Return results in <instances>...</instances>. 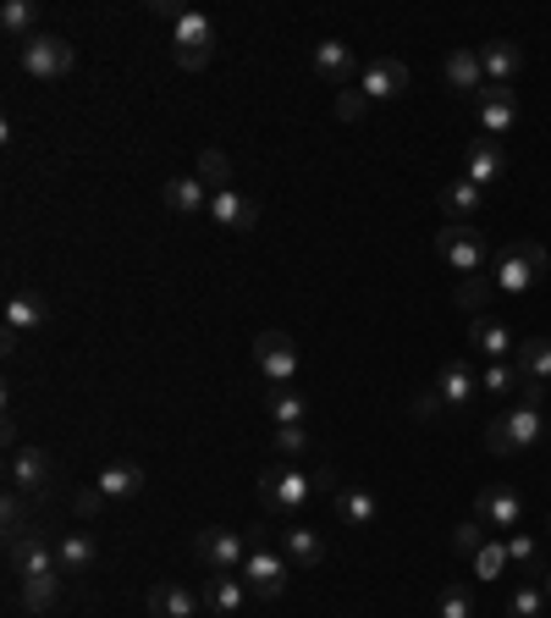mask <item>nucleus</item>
<instances>
[{"label": "nucleus", "instance_id": "1", "mask_svg": "<svg viewBox=\"0 0 551 618\" xmlns=\"http://www.w3.org/2000/svg\"><path fill=\"white\" fill-rule=\"evenodd\" d=\"M546 431H551V420H546V403H524V398H518V409H507V414H497V420L486 425V448H491V453L540 448V441H546Z\"/></svg>", "mask_w": 551, "mask_h": 618}, {"label": "nucleus", "instance_id": "2", "mask_svg": "<svg viewBox=\"0 0 551 618\" xmlns=\"http://www.w3.org/2000/svg\"><path fill=\"white\" fill-rule=\"evenodd\" d=\"M171 56H176V66H188V72L210 66V56H216V23L205 12H194V7H182L171 17Z\"/></svg>", "mask_w": 551, "mask_h": 618}, {"label": "nucleus", "instance_id": "3", "mask_svg": "<svg viewBox=\"0 0 551 618\" xmlns=\"http://www.w3.org/2000/svg\"><path fill=\"white\" fill-rule=\"evenodd\" d=\"M254 492L270 513H298L315 497V475H304L298 464H270V470H259Z\"/></svg>", "mask_w": 551, "mask_h": 618}, {"label": "nucleus", "instance_id": "4", "mask_svg": "<svg viewBox=\"0 0 551 618\" xmlns=\"http://www.w3.org/2000/svg\"><path fill=\"white\" fill-rule=\"evenodd\" d=\"M497 293H529L540 277H546V249L540 243H513V249H502V259H497Z\"/></svg>", "mask_w": 551, "mask_h": 618}, {"label": "nucleus", "instance_id": "5", "mask_svg": "<svg viewBox=\"0 0 551 618\" xmlns=\"http://www.w3.org/2000/svg\"><path fill=\"white\" fill-rule=\"evenodd\" d=\"M194 553H199V564H210V574H237L243 564H248V536L243 530H226V524H210V530H199L194 536Z\"/></svg>", "mask_w": 551, "mask_h": 618}, {"label": "nucleus", "instance_id": "6", "mask_svg": "<svg viewBox=\"0 0 551 618\" xmlns=\"http://www.w3.org/2000/svg\"><path fill=\"white\" fill-rule=\"evenodd\" d=\"M436 254L452 265L457 277H480L486 271V238L475 227H464V221H446L436 232Z\"/></svg>", "mask_w": 551, "mask_h": 618}, {"label": "nucleus", "instance_id": "7", "mask_svg": "<svg viewBox=\"0 0 551 618\" xmlns=\"http://www.w3.org/2000/svg\"><path fill=\"white\" fill-rule=\"evenodd\" d=\"M17 66L34 77H66L77 66V45H66L61 34H34L17 45Z\"/></svg>", "mask_w": 551, "mask_h": 618}, {"label": "nucleus", "instance_id": "8", "mask_svg": "<svg viewBox=\"0 0 551 618\" xmlns=\"http://www.w3.org/2000/svg\"><path fill=\"white\" fill-rule=\"evenodd\" d=\"M254 371L270 387H293V376H298V342L287 331H259L254 337Z\"/></svg>", "mask_w": 551, "mask_h": 618}, {"label": "nucleus", "instance_id": "9", "mask_svg": "<svg viewBox=\"0 0 551 618\" xmlns=\"http://www.w3.org/2000/svg\"><path fill=\"white\" fill-rule=\"evenodd\" d=\"M237 574H243V585H248L254 596H265V602H276V596L287 591V558L270 553L265 542H254V553H248V564H243Z\"/></svg>", "mask_w": 551, "mask_h": 618}, {"label": "nucleus", "instance_id": "10", "mask_svg": "<svg viewBox=\"0 0 551 618\" xmlns=\"http://www.w3.org/2000/svg\"><path fill=\"white\" fill-rule=\"evenodd\" d=\"M475 111H480V133L486 138H502L518 122V95H513L507 83H486V95L475 100Z\"/></svg>", "mask_w": 551, "mask_h": 618}, {"label": "nucleus", "instance_id": "11", "mask_svg": "<svg viewBox=\"0 0 551 618\" xmlns=\"http://www.w3.org/2000/svg\"><path fill=\"white\" fill-rule=\"evenodd\" d=\"M309 66H315V77H320V83H331V88H353V72H358L353 45H342V39H315Z\"/></svg>", "mask_w": 551, "mask_h": 618}, {"label": "nucleus", "instance_id": "12", "mask_svg": "<svg viewBox=\"0 0 551 618\" xmlns=\"http://www.w3.org/2000/svg\"><path fill=\"white\" fill-rule=\"evenodd\" d=\"M50 475H56V464H50V453H45V448H34V441L12 448V492L39 497V492L50 486Z\"/></svg>", "mask_w": 551, "mask_h": 618}, {"label": "nucleus", "instance_id": "13", "mask_svg": "<svg viewBox=\"0 0 551 618\" xmlns=\"http://www.w3.org/2000/svg\"><path fill=\"white\" fill-rule=\"evenodd\" d=\"M358 88H364V100H397L408 88V66L397 56H376L370 66L358 72Z\"/></svg>", "mask_w": 551, "mask_h": 618}, {"label": "nucleus", "instance_id": "14", "mask_svg": "<svg viewBox=\"0 0 551 618\" xmlns=\"http://www.w3.org/2000/svg\"><path fill=\"white\" fill-rule=\"evenodd\" d=\"M469 348L486 353L491 365H502V360H513V353H518V337H513V326H502L497 315H475V320H469Z\"/></svg>", "mask_w": 551, "mask_h": 618}, {"label": "nucleus", "instance_id": "15", "mask_svg": "<svg viewBox=\"0 0 551 618\" xmlns=\"http://www.w3.org/2000/svg\"><path fill=\"white\" fill-rule=\"evenodd\" d=\"M160 199H166L176 216H205V210H210V183H205L199 171H182V177H166Z\"/></svg>", "mask_w": 551, "mask_h": 618}, {"label": "nucleus", "instance_id": "16", "mask_svg": "<svg viewBox=\"0 0 551 618\" xmlns=\"http://www.w3.org/2000/svg\"><path fill=\"white\" fill-rule=\"evenodd\" d=\"M149 613H155V618H199V613H205V596L188 591L182 580H160V585L149 591Z\"/></svg>", "mask_w": 551, "mask_h": 618}, {"label": "nucleus", "instance_id": "17", "mask_svg": "<svg viewBox=\"0 0 551 618\" xmlns=\"http://www.w3.org/2000/svg\"><path fill=\"white\" fill-rule=\"evenodd\" d=\"M210 221H221L226 232H254L259 227V205L237 189H216L210 194Z\"/></svg>", "mask_w": 551, "mask_h": 618}, {"label": "nucleus", "instance_id": "18", "mask_svg": "<svg viewBox=\"0 0 551 618\" xmlns=\"http://www.w3.org/2000/svg\"><path fill=\"white\" fill-rule=\"evenodd\" d=\"M441 77H446L452 95H475V100L486 95V61H480V50H452Z\"/></svg>", "mask_w": 551, "mask_h": 618}, {"label": "nucleus", "instance_id": "19", "mask_svg": "<svg viewBox=\"0 0 551 618\" xmlns=\"http://www.w3.org/2000/svg\"><path fill=\"white\" fill-rule=\"evenodd\" d=\"M469 183L475 189H486V183H497V177H507V149H502V138H486V133H475V144H469Z\"/></svg>", "mask_w": 551, "mask_h": 618}, {"label": "nucleus", "instance_id": "20", "mask_svg": "<svg viewBox=\"0 0 551 618\" xmlns=\"http://www.w3.org/2000/svg\"><path fill=\"white\" fill-rule=\"evenodd\" d=\"M199 596H205V607H210V618H232V613H243V602H248L254 591L243 585V574H210Z\"/></svg>", "mask_w": 551, "mask_h": 618}, {"label": "nucleus", "instance_id": "21", "mask_svg": "<svg viewBox=\"0 0 551 618\" xmlns=\"http://www.w3.org/2000/svg\"><path fill=\"white\" fill-rule=\"evenodd\" d=\"M436 392H441V403H446V409H464V403L480 392L475 365H469V360H446V365L436 371Z\"/></svg>", "mask_w": 551, "mask_h": 618}, {"label": "nucleus", "instance_id": "22", "mask_svg": "<svg viewBox=\"0 0 551 618\" xmlns=\"http://www.w3.org/2000/svg\"><path fill=\"white\" fill-rule=\"evenodd\" d=\"M518 519H524L518 486H491V492L480 497V524H491V530H518Z\"/></svg>", "mask_w": 551, "mask_h": 618}, {"label": "nucleus", "instance_id": "23", "mask_svg": "<svg viewBox=\"0 0 551 618\" xmlns=\"http://www.w3.org/2000/svg\"><path fill=\"white\" fill-rule=\"evenodd\" d=\"M331 502H336L342 524H353V530H370V524L381 519V497H376L370 486H342Z\"/></svg>", "mask_w": 551, "mask_h": 618}, {"label": "nucleus", "instance_id": "24", "mask_svg": "<svg viewBox=\"0 0 551 618\" xmlns=\"http://www.w3.org/2000/svg\"><path fill=\"white\" fill-rule=\"evenodd\" d=\"M282 558L298 564V569L326 564V542H320V530H309V524H287V530H282Z\"/></svg>", "mask_w": 551, "mask_h": 618}, {"label": "nucleus", "instance_id": "25", "mask_svg": "<svg viewBox=\"0 0 551 618\" xmlns=\"http://www.w3.org/2000/svg\"><path fill=\"white\" fill-rule=\"evenodd\" d=\"M56 558H61V574H88L95 558H100V547H95L88 530H66V536L56 542Z\"/></svg>", "mask_w": 551, "mask_h": 618}, {"label": "nucleus", "instance_id": "26", "mask_svg": "<svg viewBox=\"0 0 551 618\" xmlns=\"http://www.w3.org/2000/svg\"><path fill=\"white\" fill-rule=\"evenodd\" d=\"M480 199H486V189H475L469 177H457V183H446V189H441V216L469 227V221H475V210H480Z\"/></svg>", "mask_w": 551, "mask_h": 618}, {"label": "nucleus", "instance_id": "27", "mask_svg": "<svg viewBox=\"0 0 551 618\" xmlns=\"http://www.w3.org/2000/svg\"><path fill=\"white\" fill-rule=\"evenodd\" d=\"M480 61H486V83H507V88H513V77H518V66H524V50H518L513 39H491V45L480 50Z\"/></svg>", "mask_w": 551, "mask_h": 618}, {"label": "nucleus", "instance_id": "28", "mask_svg": "<svg viewBox=\"0 0 551 618\" xmlns=\"http://www.w3.org/2000/svg\"><path fill=\"white\" fill-rule=\"evenodd\" d=\"M95 486H100V497H106V502H117V497L127 502V497H138V492H144V470H138V464H106V470L95 475Z\"/></svg>", "mask_w": 551, "mask_h": 618}, {"label": "nucleus", "instance_id": "29", "mask_svg": "<svg viewBox=\"0 0 551 618\" xmlns=\"http://www.w3.org/2000/svg\"><path fill=\"white\" fill-rule=\"evenodd\" d=\"M513 365L524 381H551V342L546 337H524L518 353H513Z\"/></svg>", "mask_w": 551, "mask_h": 618}, {"label": "nucleus", "instance_id": "30", "mask_svg": "<svg viewBox=\"0 0 551 618\" xmlns=\"http://www.w3.org/2000/svg\"><path fill=\"white\" fill-rule=\"evenodd\" d=\"M50 320V310H45V299L39 293H17V299H7V331H39Z\"/></svg>", "mask_w": 551, "mask_h": 618}, {"label": "nucleus", "instance_id": "31", "mask_svg": "<svg viewBox=\"0 0 551 618\" xmlns=\"http://www.w3.org/2000/svg\"><path fill=\"white\" fill-rule=\"evenodd\" d=\"M0 28H7V39H34L39 34V7L34 0H7V7H0Z\"/></svg>", "mask_w": 551, "mask_h": 618}, {"label": "nucleus", "instance_id": "32", "mask_svg": "<svg viewBox=\"0 0 551 618\" xmlns=\"http://www.w3.org/2000/svg\"><path fill=\"white\" fill-rule=\"evenodd\" d=\"M265 409H270V420H276V425H304L309 398H304V392H293V387H270V392H265Z\"/></svg>", "mask_w": 551, "mask_h": 618}, {"label": "nucleus", "instance_id": "33", "mask_svg": "<svg viewBox=\"0 0 551 618\" xmlns=\"http://www.w3.org/2000/svg\"><path fill=\"white\" fill-rule=\"evenodd\" d=\"M61 596V574H23V607L28 613H50Z\"/></svg>", "mask_w": 551, "mask_h": 618}, {"label": "nucleus", "instance_id": "34", "mask_svg": "<svg viewBox=\"0 0 551 618\" xmlns=\"http://www.w3.org/2000/svg\"><path fill=\"white\" fill-rule=\"evenodd\" d=\"M491 293H497V277H486V271H480V277H464V282H457V293H452V299H457V310L480 315V310L491 304Z\"/></svg>", "mask_w": 551, "mask_h": 618}, {"label": "nucleus", "instance_id": "35", "mask_svg": "<svg viewBox=\"0 0 551 618\" xmlns=\"http://www.w3.org/2000/svg\"><path fill=\"white\" fill-rule=\"evenodd\" d=\"M507 564L518 574H540V542L529 536V530H513V536H507Z\"/></svg>", "mask_w": 551, "mask_h": 618}, {"label": "nucleus", "instance_id": "36", "mask_svg": "<svg viewBox=\"0 0 551 618\" xmlns=\"http://www.w3.org/2000/svg\"><path fill=\"white\" fill-rule=\"evenodd\" d=\"M507 618H546V591L535 580H518V591L507 596Z\"/></svg>", "mask_w": 551, "mask_h": 618}, {"label": "nucleus", "instance_id": "37", "mask_svg": "<svg viewBox=\"0 0 551 618\" xmlns=\"http://www.w3.org/2000/svg\"><path fill=\"white\" fill-rule=\"evenodd\" d=\"M436 618H475V596L464 585H441L436 596Z\"/></svg>", "mask_w": 551, "mask_h": 618}, {"label": "nucleus", "instance_id": "38", "mask_svg": "<svg viewBox=\"0 0 551 618\" xmlns=\"http://www.w3.org/2000/svg\"><path fill=\"white\" fill-rule=\"evenodd\" d=\"M199 177L210 183V194H216V189H232V160H226L221 149H199Z\"/></svg>", "mask_w": 551, "mask_h": 618}, {"label": "nucleus", "instance_id": "39", "mask_svg": "<svg viewBox=\"0 0 551 618\" xmlns=\"http://www.w3.org/2000/svg\"><path fill=\"white\" fill-rule=\"evenodd\" d=\"M480 387L502 398V392H518V387H524V376H518V365H513V360H502V365H486V376H480Z\"/></svg>", "mask_w": 551, "mask_h": 618}, {"label": "nucleus", "instance_id": "40", "mask_svg": "<svg viewBox=\"0 0 551 618\" xmlns=\"http://www.w3.org/2000/svg\"><path fill=\"white\" fill-rule=\"evenodd\" d=\"M276 453H282V459H304L309 453V431L304 425H276Z\"/></svg>", "mask_w": 551, "mask_h": 618}, {"label": "nucleus", "instance_id": "41", "mask_svg": "<svg viewBox=\"0 0 551 618\" xmlns=\"http://www.w3.org/2000/svg\"><path fill=\"white\" fill-rule=\"evenodd\" d=\"M480 547H486V524H480V519H469V524L452 530V553H457V558H475Z\"/></svg>", "mask_w": 551, "mask_h": 618}, {"label": "nucleus", "instance_id": "42", "mask_svg": "<svg viewBox=\"0 0 551 618\" xmlns=\"http://www.w3.org/2000/svg\"><path fill=\"white\" fill-rule=\"evenodd\" d=\"M475 569H480V580H497V574L507 569V542H486V547L475 553Z\"/></svg>", "mask_w": 551, "mask_h": 618}, {"label": "nucleus", "instance_id": "43", "mask_svg": "<svg viewBox=\"0 0 551 618\" xmlns=\"http://www.w3.org/2000/svg\"><path fill=\"white\" fill-rule=\"evenodd\" d=\"M364 111H370V100H364L358 83H353V88H336V117H342V122H358Z\"/></svg>", "mask_w": 551, "mask_h": 618}, {"label": "nucleus", "instance_id": "44", "mask_svg": "<svg viewBox=\"0 0 551 618\" xmlns=\"http://www.w3.org/2000/svg\"><path fill=\"white\" fill-rule=\"evenodd\" d=\"M441 409H446V403H441V392H436V387H430V392H419V398H414V420H436V414H441Z\"/></svg>", "mask_w": 551, "mask_h": 618}, {"label": "nucleus", "instance_id": "45", "mask_svg": "<svg viewBox=\"0 0 551 618\" xmlns=\"http://www.w3.org/2000/svg\"><path fill=\"white\" fill-rule=\"evenodd\" d=\"M100 508H106V497H100V486H83V492H77V513H83V519H95Z\"/></svg>", "mask_w": 551, "mask_h": 618}, {"label": "nucleus", "instance_id": "46", "mask_svg": "<svg viewBox=\"0 0 551 618\" xmlns=\"http://www.w3.org/2000/svg\"><path fill=\"white\" fill-rule=\"evenodd\" d=\"M0 513H7V530L28 524V519H23V492H7V502H0Z\"/></svg>", "mask_w": 551, "mask_h": 618}, {"label": "nucleus", "instance_id": "47", "mask_svg": "<svg viewBox=\"0 0 551 618\" xmlns=\"http://www.w3.org/2000/svg\"><path fill=\"white\" fill-rule=\"evenodd\" d=\"M315 492H331V497H336L342 486H336V475H331V470H320V475H315Z\"/></svg>", "mask_w": 551, "mask_h": 618}, {"label": "nucleus", "instance_id": "48", "mask_svg": "<svg viewBox=\"0 0 551 618\" xmlns=\"http://www.w3.org/2000/svg\"><path fill=\"white\" fill-rule=\"evenodd\" d=\"M546 602H551V569H546Z\"/></svg>", "mask_w": 551, "mask_h": 618}, {"label": "nucleus", "instance_id": "49", "mask_svg": "<svg viewBox=\"0 0 551 618\" xmlns=\"http://www.w3.org/2000/svg\"><path fill=\"white\" fill-rule=\"evenodd\" d=\"M546 536H551V519H546Z\"/></svg>", "mask_w": 551, "mask_h": 618}]
</instances>
